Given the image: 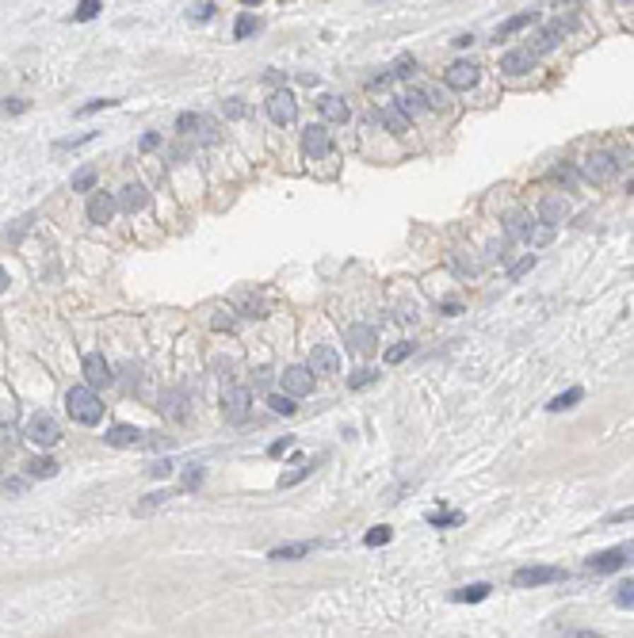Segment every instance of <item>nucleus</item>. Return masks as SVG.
Listing matches in <instances>:
<instances>
[{
  "label": "nucleus",
  "instance_id": "nucleus-36",
  "mask_svg": "<svg viewBox=\"0 0 634 638\" xmlns=\"http://www.w3.org/2000/svg\"><path fill=\"white\" fill-rule=\"evenodd\" d=\"M168 497H172V493H168V490H157V493H149V497H146V501H141V504H138V512H153V509H157V504H165V501H168Z\"/></svg>",
  "mask_w": 634,
  "mask_h": 638
},
{
  "label": "nucleus",
  "instance_id": "nucleus-14",
  "mask_svg": "<svg viewBox=\"0 0 634 638\" xmlns=\"http://www.w3.org/2000/svg\"><path fill=\"white\" fill-rule=\"evenodd\" d=\"M535 50H508L505 58H500V73H508V77H524V73L535 69Z\"/></svg>",
  "mask_w": 634,
  "mask_h": 638
},
{
  "label": "nucleus",
  "instance_id": "nucleus-31",
  "mask_svg": "<svg viewBox=\"0 0 634 638\" xmlns=\"http://www.w3.org/2000/svg\"><path fill=\"white\" fill-rule=\"evenodd\" d=\"M268 406L279 413V417H290V413H295L298 406H295V398H287V394H271L268 398Z\"/></svg>",
  "mask_w": 634,
  "mask_h": 638
},
{
  "label": "nucleus",
  "instance_id": "nucleus-23",
  "mask_svg": "<svg viewBox=\"0 0 634 638\" xmlns=\"http://www.w3.org/2000/svg\"><path fill=\"white\" fill-rule=\"evenodd\" d=\"M505 230H508V237H512V241H527V237H532V218L516 211V214H508Z\"/></svg>",
  "mask_w": 634,
  "mask_h": 638
},
{
  "label": "nucleus",
  "instance_id": "nucleus-52",
  "mask_svg": "<svg viewBox=\"0 0 634 638\" xmlns=\"http://www.w3.org/2000/svg\"><path fill=\"white\" fill-rule=\"evenodd\" d=\"M558 638H604L600 631H562Z\"/></svg>",
  "mask_w": 634,
  "mask_h": 638
},
{
  "label": "nucleus",
  "instance_id": "nucleus-37",
  "mask_svg": "<svg viewBox=\"0 0 634 638\" xmlns=\"http://www.w3.org/2000/svg\"><path fill=\"white\" fill-rule=\"evenodd\" d=\"M306 474H314V463L298 466L295 474H283V478H279V485H283V490H287V485H298V482H302V478H306Z\"/></svg>",
  "mask_w": 634,
  "mask_h": 638
},
{
  "label": "nucleus",
  "instance_id": "nucleus-5",
  "mask_svg": "<svg viewBox=\"0 0 634 638\" xmlns=\"http://www.w3.org/2000/svg\"><path fill=\"white\" fill-rule=\"evenodd\" d=\"M581 176H585V180H592V184H608V180L619 176V161H615L611 153H592V157H585V161H581Z\"/></svg>",
  "mask_w": 634,
  "mask_h": 638
},
{
  "label": "nucleus",
  "instance_id": "nucleus-29",
  "mask_svg": "<svg viewBox=\"0 0 634 638\" xmlns=\"http://www.w3.org/2000/svg\"><path fill=\"white\" fill-rule=\"evenodd\" d=\"M27 474L31 478H54L58 474V463H54V459H31V463H27Z\"/></svg>",
  "mask_w": 634,
  "mask_h": 638
},
{
  "label": "nucleus",
  "instance_id": "nucleus-41",
  "mask_svg": "<svg viewBox=\"0 0 634 638\" xmlns=\"http://www.w3.org/2000/svg\"><path fill=\"white\" fill-rule=\"evenodd\" d=\"M615 604H619V608H634V581H627V585L615 593Z\"/></svg>",
  "mask_w": 634,
  "mask_h": 638
},
{
  "label": "nucleus",
  "instance_id": "nucleus-54",
  "mask_svg": "<svg viewBox=\"0 0 634 638\" xmlns=\"http://www.w3.org/2000/svg\"><path fill=\"white\" fill-rule=\"evenodd\" d=\"M225 115H230V119H241V115H245V103H237V100L225 103Z\"/></svg>",
  "mask_w": 634,
  "mask_h": 638
},
{
  "label": "nucleus",
  "instance_id": "nucleus-25",
  "mask_svg": "<svg viewBox=\"0 0 634 638\" xmlns=\"http://www.w3.org/2000/svg\"><path fill=\"white\" fill-rule=\"evenodd\" d=\"M489 593H493V585H486V581H478V585H466V589H459V593H455V600H459V604H478V600H486Z\"/></svg>",
  "mask_w": 634,
  "mask_h": 638
},
{
  "label": "nucleus",
  "instance_id": "nucleus-2",
  "mask_svg": "<svg viewBox=\"0 0 634 638\" xmlns=\"http://www.w3.org/2000/svg\"><path fill=\"white\" fill-rule=\"evenodd\" d=\"M627 562H634V543H623V547L600 550V555H592L585 566H589V574H615V569H623Z\"/></svg>",
  "mask_w": 634,
  "mask_h": 638
},
{
  "label": "nucleus",
  "instance_id": "nucleus-49",
  "mask_svg": "<svg viewBox=\"0 0 634 638\" xmlns=\"http://www.w3.org/2000/svg\"><path fill=\"white\" fill-rule=\"evenodd\" d=\"M290 447H295V439H290V436H287V439H276V444L268 447V455H283V451H290Z\"/></svg>",
  "mask_w": 634,
  "mask_h": 638
},
{
  "label": "nucleus",
  "instance_id": "nucleus-28",
  "mask_svg": "<svg viewBox=\"0 0 634 638\" xmlns=\"http://www.w3.org/2000/svg\"><path fill=\"white\" fill-rule=\"evenodd\" d=\"M96 142V130H88V134H77V138H61V142H54V153H69V149H81Z\"/></svg>",
  "mask_w": 634,
  "mask_h": 638
},
{
  "label": "nucleus",
  "instance_id": "nucleus-42",
  "mask_svg": "<svg viewBox=\"0 0 634 638\" xmlns=\"http://www.w3.org/2000/svg\"><path fill=\"white\" fill-rule=\"evenodd\" d=\"M119 100H92V103H84V107H77V115H96V111H103V107H115Z\"/></svg>",
  "mask_w": 634,
  "mask_h": 638
},
{
  "label": "nucleus",
  "instance_id": "nucleus-9",
  "mask_svg": "<svg viewBox=\"0 0 634 638\" xmlns=\"http://www.w3.org/2000/svg\"><path fill=\"white\" fill-rule=\"evenodd\" d=\"M344 344L356 355H371L375 344H378V333L371 329V325H348V329H344Z\"/></svg>",
  "mask_w": 634,
  "mask_h": 638
},
{
  "label": "nucleus",
  "instance_id": "nucleus-21",
  "mask_svg": "<svg viewBox=\"0 0 634 638\" xmlns=\"http://www.w3.org/2000/svg\"><path fill=\"white\" fill-rule=\"evenodd\" d=\"M317 111L329 119V123H344V119H348V103L340 100V96H321V100H317Z\"/></svg>",
  "mask_w": 634,
  "mask_h": 638
},
{
  "label": "nucleus",
  "instance_id": "nucleus-51",
  "mask_svg": "<svg viewBox=\"0 0 634 638\" xmlns=\"http://www.w3.org/2000/svg\"><path fill=\"white\" fill-rule=\"evenodd\" d=\"M23 490H27L23 478H8V482H4V493H23Z\"/></svg>",
  "mask_w": 634,
  "mask_h": 638
},
{
  "label": "nucleus",
  "instance_id": "nucleus-53",
  "mask_svg": "<svg viewBox=\"0 0 634 638\" xmlns=\"http://www.w3.org/2000/svg\"><path fill=\"white\" fill-rule=\"evenodd\" d=\"M199 482H203V471H199V466H195V471H187V478H184V485H187V490H195Z\"/></svg>",
  "mask_w": 634,
  "mask_h": 638
},
{
  "label": "nucleus",
  "instance_id": "nucleus-16",
  "mask_svg": "<svg viewBox=\"0 0 634 638\" xmlns=\"http://www.w3.org/2000/svg\"><path fill=\"white\" fill-rule=\"evenodd\" d=\"M570 31H573V20H554L551 27H543V35H539V42H535V58H539V54H546V50H554V46L562 42Z\"/></svg>",
  "mask_w": 634,
  "mask_h": 638
},
{
  "label": "nucleus",
  "instance_id": "nucleus-11",
  "mask_svg": "<svg viewBox=\"0 0 634 638\" xmlns=\"http://www.w3.org/2000/svg\"><path fill=\"white\" fill-rule=\"evenodd\" d=\"M481 81V69L474 61H455L447 69V88H459V92H470L474 84Z\"/></svg>",
  "mask_w": 634,
  "mask_h": 638
},
{
  "label": "nucleus",
  "instance_id": "nucleus-18",
  "mask_svg": "<svg viewBox=\"0 0 634 638\" xmlns=\"http://www.w3.org/2000/svg\"><path fill=\"white\" fill-rule=\"evenodd\" d=\"M302 149H306V157H325L329 153V130L325 126H306L302 130Z\"/></svg>",
  "mask_w": 634,
  "mask_h": 638
},
{
  "label": "nucleus",
  "instance_id": "nucleus-6",
  "mask_svg": "<svg viewBox=\"0 0 634 638\" xmlns=\"http://www.w3.org/2000/svg\"><path fill=\"white\" fill-rule=\"evenodd\" d=\"M249 406H252V390H249V386H230V390H225V398H222L225 420L241 425V420L249 417Z\"/></svg>",
  "mask_w": 634,
  "mask_h": 638
},
{
  "label": "nucleus",
  "instance_id": "nucleus-48",
  "mask_svg": "<svg viewBox=\"0 0 634 638\" xmlns=\"http://www.w3.org/2000/svg\"><path fill=\"white\" fill-rule=\"evenodd\" d=\"M176 126L184 130V134H187V130H195V126H199V115H192V111H184V115L176 119Z\"/></svg>",
  "mask_w": 634,
  "mask_h": 638
},
{
  "label": "nucleus",
  "instance_id": "nucleus-40",
  "mask_svg": "<svg viewBox=\"0 0 634 638\" xmlns=\"http://www.w3.org/2000/svg\"><path fill=\"white\" fill-rule=\"evenodd\" d=\"M462 516L459 512H428V524H436V528H447V524H459Z\"/></svg>",
  "mask_w": 634,
  "mask_h": 638
},
{
  "label": "nucleus",
  "instance_id": "nucleus-17",
  "mask_svg": "<svg viewBox=\"0 0 634 638\" xmlns=\"http://www.w3.org/2000/svg\"><path fill=\"white\" fill-rule=\"evenodd\" d=\"M115 206H119V203L111 199V195L96 191V195L88 199V222H92V226H107V222H111V214H115Z\"/></svg>",
  "mask_w": 634,
  "mask_h": 638
},
{
  "label": "nucleus",
  "instance_id": "nucleus-15",
  "mask_svg": "<svg viewBox=\"0 0 634 638\" xmlns=\"http://www.w3.org/2000/svg\"><path fill=\"white\" fill-rule=\"evenodd\" d=\"M428 107H432V103H428V96H424V88H405L401 96H397V111H401L409 123H413L416 115H424Z\"/></svg>",
  "mask_w": 634,
  "mask_h": 638
},
{
  "label": "nucleus",
  "instance_id": "nucleus-27",
  "mask_svg": "<svg viewBox=\"0 0 634 638\" xmlns=\"http://www.w3.org/2000/svg\"><path fill=\"white\" fill-rule=\"evenodd\" d=\"M532 23H535V12H519V16H512V20H508V23H500L497 39H508V35L524 31V27H532Z\"/></svg>",
  "mask_w": 634,
  "mask_h": 638
},
{
  "label": "nucleus",
  "instance_id": "nucleus-46",
  "mask_svg": "<svg viewBox=\"0 0 634 638\" xmlns=\"http://www.w3.org/2000/svg\"><path fill=\"white\" fill-rule=\"evenodd\" d=\"M172 471H176V466H172V463H168V459H157V463H153V466H149V474H153V478H168V474H172Z\"/></svg>",
  "mask_w": 634,
  "mask_h": 638
},
{
  "label": "nucleus",
  "instance_id": "nucleus-4",
  "mask_svg": "<svg viewBox=\"0 0 634 638\" xmlns=\"http://www.w3.org/2000/svg\"><path fill=\"white\" fill-rule=\"evenodd\" d=\"M27 439L39 447H54L61 439V425L50 417V413H35L31 420H27Z\"/></svg>",
  "mask_w": 634,
  "mask_h": 638
},
{
  "label": "nucleus",
  "instance_id": "nucleus-50",
  "mask_svg": "<svg viewBox=\"0 0 634 638\" xmlns=\"http://www.w3.org/2000/svg\"><path fill=\"white\" fill-rule=\"evenodd\" d=\"M413 69H416V65H413V58H401V61H397V69H394V77H409Z\"/></svg>",
  "mask_w": 634,
  "mask_h": 638
},
{
  "label": "nucleus",
  "instance_id": "nucleus-3",
  "mask_svg": "<svg viewBox=\"0 0 634 638\" xmlns=\"http://www.w3.org/2000/svg\"><path fill=\"white\" fill-rule=\"evenodd\" d=\"M554 581H565L562 566H524L512 574L516 589H539V585H554Z\"/></svg>",
  "mask_w": 634,
  "mask_h": 638
},
{
  "label": "nucleus",
  "instance_id": "nucleus-45",
  "mask_svg": "<svg viewBox=\"0 0 634 638\" xmlns=\"http://www.w3.org/2000/svg\"><path fill=\"white\" fill-rule=\"evenodd\" d=\"M375 379H378V371H356V379L348 382V386H352V390H363V386H371Z\"/></svg>",
  "mask_w": 634,
  "mask_h": 638
},
{
  "label": "nucleus",
  "instance_id": "nucleus-24",
  "mask_svg": "<svg viewBox=\"0 0 634 638\" xmlns=\"http://www.w3.org/2000/svg\"><path fill=\"white\" fill-rule=\"evenodd\" d=\"M378 119H382V123L390 126L394 134H405V130H409V119H405L401 111H397V103H390V107H382V111H378Z\"/></svg>",
  "mask_w": 634,
  "mask_h": 638
},
{
  "label": "nucleus",
  "instance_id": "nucleus-39",
  "mask_svg": "<svg viewBox=\"0 0 634 638\" xmlns=\"http://www.w3.org/2000/svg\"><path fill=\"white\" fill-rule=\"evenodd\" d=\"M409 352H413V344H394V348H386V355H382V360H386V363H401Z\"/></svg>",
  "mask_w": 634,
  "mask_h": 638
},
{
  "label": "nucleus",
  "instance_id": "nucleus-13",
  "mask_svg": "<svg viewBox=\"0 0 634 638\" xmlns=\"http://www.w3.org/2000/svg\"><path fill=\"white\" fill-rule=\"evenodd\" d=\"M310 371L321 374V379H329V374H340V355H336V348H329V344H317V348L310 352Z\"/></svg>",
  "mask_w": 634,
  "mask_h": 638
},
{
  "label": "nucleus",
  "instance_id": "nucleus-12",
  "mask_svg": "<svg viewBox=\"0 0 634 638\" xmlns=\"http://www.w3.org/2000/svg\"><path fill=\"white\" fill-rule=\"evenodd\" d=\"M268 115L276 119L279 126H290L298 119V103H295V96L290 92H276V96L268 100Z\"/></svg>",
  "mask_w": 634,
  "mask_h": 638
},
{
  "label": "nucleus",
  "instance_id": "nucleus-26",
  "mask_svg": "<svg viewBox=\"0 0 634 638\" xmlns=\"http://www.w3.org/2000/svg\"><path fill=\"white\" fill-rule=\"evenodd\" d=\"M581 398H585V390H581V386H570L565 394H558V398H551V406H546V409H551V413L573 409V406H577V401H581Z\"/></svg>",
  "mask_w": 634,
  "mask_h": 638
},
{
  "label": "nucleus",
  "instance_id": "nucleus-10",
  "mask_svg": "<svg viewBox=\"0 0 634 638\" xmlns=\"http://www.w3.org/2000/svg\"><path fill=\"white\" fill-rule=\"evenodd\" d=\"M565 218H570V203H565L562 195H543V199H539V222H543V226L558 230V222H565Z\"/></svg>",
  "mask_w": 634,
  "mask_h": 638
},
{
  "label": "nucleus",
  "instance_id": "nucleus-55",
  "mask_svg": "<svg viewBox=\"0 0 634 638\" xmlns=\"http://www.w3.org/2000/svg\"><path fill=\"white\" fill-rule=\"evenodd\" d=\"M558 176H562V180H565V184H573V180H577V168H570V165H562V168H558Z\"/></svg>",
  "mask_w": 634,
  "mask_h": 638
},
{
  "label": "nucleus",
  "instance_id": "nucleus-1",
  "mask_svg": "<svg viewBox=\"0 0 634 638\" xmlns=\"http://www.w3.org/2000/svg\"><path fill=\"white\" fill-rule=\"evenodd\" d=\"M65 409H69V417L77 420V425H96V420L103 417V406H100L96 390H88V386H73L69 394H65Z\"/></svg>",
  "mask_w": 634,
  "mask_h": 638
},
{
  "label": "nucleus",
  "instance_id": "nucleus-44",
  "mask_svg": "<svg viewBox=\"0 0 634 638\" xmlns=\"http://www.w3.org/2000/svg\"><path fill=\"white\" fill-rule=\"evenodd\" d=\"M367 547H382V543H390V528H375V531H367Z\"/></svg>",
  "mask_w": 634,
  "mask_h": 638
},
{
  "label": "nucleus",
  "instance_id": "nucleus-19",
  "mask_svg": "<svg viewBox=\"0 0 634 638\" xmlns=\"http://www.w3.org/2000/svg\"><path fill=\"white\" fill-rule=\"evenodd\" d=\"M146 436H149V432H141V428L115 425V428H111V432L103 436V439H107L111 447H141V444H146Z\"/></svg>",
  "mask_w": 634,
  "mask_h": 638
},
{
  "label": "nucleus",
  "instance_id": "nucleus-34",
  "mask_svg": "<svg viewBox=\"0 0 634 638\" xmlns=\"http://www.w3.org/2000/svg\"><path fill=\"white\" fill-rule=\"evenodd\" d=\"M551 241H554V226H532L527 245H551Z\"/></svg>",
  "mask_w": 634,
  "mask_h": 638
},
{
  "label": "nucleus",
  "instance_id": "nucleus-33",
  "mask_svg": "<svg viewBox=\"0 0 634 638\" xmlns=\"http://www.w3.org/2000/svg\"><path fill=\"white\" fill-rule=\"evenodd\" d=\"M252 31H257V16L241 12V16H237V27H233V35H237V39H249Z\"/></svg>",
  "mask_w": 634,
  "mask_h": 638
},
{
  "label": "nucleus",
  "instance_id": "nucleus-47",
  "mask_svg": "<svg viewBox=\"0 0 634 638\" xmlns=\"http://www.w3.org/2000/svg\"><path fill=\"white\" fill-rule=\"evenodd\" d=\"M96 12H100V0H84V4L77 8V20H92Z\"/></svg>",
  "mask_w": 634,
  "mask_h": 638
},
{
  "label": "nucleus",
  "instance_id": "nucleus-56",
  "mask_svg": "<svg viewBox=\"0 0 634 638\" xmlns=\"http://www.w3.org/2000/svg\"><path fill=\"white\" fill-rule=\"evenodd\" d=\"M157 142H160V138H157V134H146V138H141V149H153Z\"/></svg>",
  "mask_w": 634,
  "mask_h": 638
},
{
  "label": "nucleus",
  "instance_id": "nucleus-7",
  "mask_svg": "<svg viewBox=\"0 0 634 638\" xmlns=\"http://www.w3.org/2000/svg\"><path fill=\"white\" fill-rule=\"evenodd\" d=\"M279 382H283V394H287V398H306V394L314 390V371L310 367H287Z\"/></svg>",
  "mask_w": 634,
  "mask_h": 638
},
{
  "label": "nucleus",
  "instance_id": "nucleus-57",
  "mask_svg": "<svg viewBox=\"0 0 634 638\" xmlns=\"http://www.w3.org/2000/svg\"><path fill=\"white\" fill-rule=\"evenodd\" d=\"M4 290H8V271L0 268V295H4Z\"/></svg>",
  "mask_w": 634,
  "mask_h": 638
},
{
  "label": "nucleus",
  "instance_id": "nucleus-35",
  "mask_svg": "<svg viewBox=\"0 0 634 638\" xmlns=\"http://www.w3.org/2000/svg\"><path fill=\"white\" fill-rule=\"evenodd\" d=\"M160 409H165L168 417H176V420H180V417H184V394H168V398H165V406H160Z\"/></svg>",
  "mask_w": 634,
  "mask_h": 638
},
{
  "label": "nucleus",
  "instance_id": "nucleus-8",
  "mask_svg": "<svg viewBox=\"0 0 634 638\" xmlns=\"http://www.w3.org/2000/svg\"><path fill=\"white\" fill-rule=\"evenodd\" d=\"M107 382H111V363L103 360L100 352H88L84 355V386L100 390V386H107Z\"/></svg>",
  "mask_w": 634,
  "mask_h": 638
},
{
  "label": "nucleus",
  "instance_id": "nucleus-43",
  "mask_svg": "<svg viewBox=\"0 0 634 638\" xmlns=\"http://www.w3.org/2000/svg\"><path fill=\"white\" fill-rule=\"evenodd\" d=\"M634 520V504H627V509H619V512H608L604 516V524H630Z\"/></svg>",
  "mask_w": 634,
  "mask_h": 638
},
{
  "label": "nucleus",
  "instance_id": "nucleus-22",
  "mask_svg": "<svg viewBox=\"0 0 634 638\" xmlns=\"http://www.w3.org/2000/svg\"><path fill=\"white\" fill-rule=\"evenodd\" d=\"M314 547H317V543H310V539H306V543H287V547H276L268 558H271V562H295V558H306Z\"/></svg>",
  "mask_w": 634,
  "mask_h": 638
},
{
  "label": "nucleus",
  "instance_id": "nucleus-32",
  "mask_svg": "<svg viewBox=\"0 0 634 638\" xmlns=\"http://www.w3.org/2000/svg\"><path fill=\"white\" fill-rule=\"evenodd\" d=\"M214 8H218V4H211V0L192 4V8H187V20H192V23H203V20H211V16H214Z\"/></svg>",
  "mask_w": 634,
  "mask_h": 638
},
{
  "label": "nucleus",
  "instance_id": "nucleus-30",
  "mask_svg": "<svg viewBox=\"0 0 634 638\" xmlns=\"http://www.w3.org/2000/svg\"><path fill=\"white\" fill-rule=\"evenodd\" d=\"M96 176H100V168L96 165H84L77 176H73V191H88L92 184H96Z\"/></svg>",
  "mask_w": 634,
  "mask_h": 638
},
{
  "label": "nucleus",
  "instance_id": "nucleus-38",
  "mask_svg": "<svg viewBox=\"0 0 634 638\" xmlns=\"http://www.w3.org/2000/svg\"><path fill=\"white\" fill-rule=\"evenodd\" d=\"M532 268H535V252H527V256L519 260V264H512V268H508V279H519V276H527V271H532Z\"/></svg>",
  "mask_w": 634,
  "mask_h": 638
},
{
  "label": "nucleus",
  "instance_id": "nucleus-20",
  "mask_svg": "<svg viewBox=\"0 0 634 638\" xmlns=\"http://www.w3.org/2000/svg\"><path fill=\"white\" fill-rule=\"evenodd\" d=\"M115 203H119L127 214H134V211H141V206L149 203V191H146L141 184H127V187L119 191V199H115Z\"/></svg>",
  "mask_w": 634,
  "mask_h": 638
}]
</instances>
